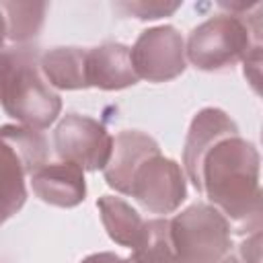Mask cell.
I'll use <instances>...</instances> for the list:
<instances>
[{
	"instance_id": "1",
	"label": "cell",
	"mask_w": 263,
	"mask_h": 263,
	"mask_svg": "<svg viewBox=\"0 0 263 263\" xmlns=\"http://www.w3.org/2000/svg\"><path fill=\"white\" fill-rule=\"evenodd\" d=\"M259 168V150L240 134L222 138L199 164L195 191L203 193L238 234L261 232Z\"/></svg>"
},
{
	"instance_id": "2",
	"label": "cell",
	"mask_w": 263,
	"mask_h": 263,
	"mask_svg": "<svg viewBox=\"0 0 263 263\" xmlns=\"http://www.w3.org/2000/svg\"><path fill=\"white\" fill-rule=\"evenodd\" d=\"M0 105L18 125L37 132L47 129L58 119L62 99L41 76L39 58L33 45L21 47L16 64L0 86Z\"/></svg>"
},
{
	"instance_id": "3",
	"label": "cell",
	"mask_w": 263,
	"mask_h": 263,
	"mask_svg": "<svg viewBox=\"0 0 263 263\" xmlns=\"http://www.w3.org/2000/svg\"><path fill=\"white\" fill-rule=\"evenodd\" d=\"M261 25H253L240 14H218L197 25L185 43V58L203 72L228 70L257 45H261Z\"/></svg>"
},
{
	"instance_id": "4",
	"label": "cell",
	"mask_w": 263,
	"mask_h": 263,
	"mask_svg": "<svg viewBox=\"0 0 263 263\" xmlns=\"http://www.w3.org/2000/svg\"><path fill=\"white\" fill-rule=\"evenodd\" d=\"M47 142L41 132L0 125V226L27 201V179L47 162Z\"/></svg>"
},
{
	"instance_id": "5",
	"label": "cell",
	"mask_w": 263,
	"mask_h": 263,
	"mask_svg": "<svg viewBox=\"0 0 263 263\" xmlns=\"http://www.w3.org/2000/svg\"><path fill=\"white\" fill-rule=\"evenodd\" d=\"M168 224L179 263H216L232 253L230 224L210 203H193Z\"/></svg>"
},
{
	"instance_id": "6",
	"label": "cell",
	"mask_w": 263,
	"mask_h": 263,
	"mask_svg": "<svg viewBox=\"0 0 263 263\" xmlns=\"http://www.w3.org/2000/svg\"><path fill=\"white\" fill-rule=\"evenodd\" d=\"M53 148L64 162L82 171H103L111 156L113 136L97 119L68 113L53 129Z\"/></svg>"
},
{
	"instance_id": "7",
	"label": "cell",
	"mask_w": 263,
	"mask_h": 263,
	"mask_svg": "<svg viewBox=\"0 0 263 263\" xmlns=\"http://www.w3.org/2000/svg\"><path fill=\"white\" fill-rule=\"evenodd\" d=\"M129 197L150 214L166 216L177 212L187 197V177L183 166L162 154L150 156L136 171L129 185Z\"/></svg>"
},
{
	"instance_id": "8",
	"label": "cell",
	"mask_w": 263,
	"mask_h": 263,
	"mask_svg": "<svg viewBox=\"0 0 263 263\" xmlns=\"http://www.w3.org/2000/svg\"><path fill=\"white\" fill-rule=\"evenodd\" d=\"M132 64L140 80L168 82L187 68L185 39L173 25L146 29L129 47Z\"/></svg>"
},
{
	"instance_id": "9",
	"label": "cell",
	"mask_w": 263,
	"mask_h": 263,
	"mask_svg": "<svg viewBox=\"0 0 263 263\" xmlns=\"http://www.w3.org/2000/svg\"><path fill=\"white\" fill-rule=\"evenodd\" d=\"M234 134H238V125L222 109L205 107L195 113L183 146V171L187 181H191L195 189L199 179V164L208 154V150L214 148L222 138Z\"/></svg>"
},
{
	"instance_id": "10",
	"label": "cell",
	"mask_w": 263,
	"mask_h": 263,
	"mask_svg": "<svg viewBox=\"0 0 263 263\" xmlns=\"http://www.w3.org/2000/svg\"><path fill=\"white\" fill-rule=\"evenodd\" d=\"M154 154H160L158 142L138 129H123L113 136V148L107 166L103 168L105 181L117 193L129 195V185L136 171Z\"/></svg>"
},
{
	"instance_id": "11",
	"label": "cell",
	"mask_w": 263,
	"mask_h": 263,
	"mask_svg": "<svg viewBox=\"0 0 263 263\" xmlns=\"http://www.w3.org/2000/svg\"><path fill=\"white\" fill-rule=\"evenodd\" d=\"M33 193L55 208H76L86 197L84 171L72 162H45L29 177Z\"/></svg>"
},
{
	"instance_id": "12",
	"label": "cell",
	"mask_w": 263,
	"mask_h": 263,
	"mask_svg": "<svg viewBox=\"0 0 263 263\" xmlns=\"http://www.w3.org/2000/svg\"><path fill=\"white\" fill-rule=\"evenodd\" d=\"M88 88L121 90L138 84V74L132 64L129 47L123 43H103L86 49Z\"/></svg>"
},
{
	"instance_id": "13",
	"label": "cell",
	"mask_w": 263,
	"mask_h": 263,
	"mask_svg": "<svg viewBox=\"0 0 263 263\" xmlns=\"http://www.w3.org/2000/svg\"><path fill=\"white\" fill-rule=\"evenodd\" d=\"M39 70L45 82L58 90L88 88L86 49L82 47H53L39 58Z\"/></svg>"
},
{
	"instance_id": "14",
	"label": "cell",
	"mask_w": 263,
	"mask_h": 263,
	"mask_svg": "<svg viewBox=\"0 0 263 263\" xmlns=\"http://www.w3.org/2000/svg\"><path fill=\"white\" fill-rule=\"evenodd\" d=\"M97 208L101 214V222L109 234V238L121 247L132 249L144 228V220L136 208H132L125 199L115 195H103L97 199Z\"/></svg>"
},
{
	"instance_id": "15",
	"label": "cell",
	"mask_w": 263,
	"mask_h": 263,
	"mask_svg": "<svg viewBox=\"0 0 263 263\" xmlns=\"http://www.w3.org/2000/svg\"><path fill=\"white\" fill-rule=\"evenodd\" d=\"M127 263H179L168 218H154L144 222V228L132 247Z\"/></svg>"
},
{
	"instance_id": "16",
	"label": "cell",
	"mask_w": 263,
	"mask_h": 263,
	"mask_svg": "<svg viewBox=\"0 0 263 263\" xmlns=\"http://www.w3.org/2000/svg\"><path fill=\"white\" fill-rule=\"evenodd\" d=\"M0 10L6 21V39L12 45H31L39 35L47 4L45 2H0Z\"/></svg>"
},
{
	"instance_id": "17",
	"label": "cell",
	"mask_w": 263,
	"mask_h": 263,
	"mask_svg": "<svg viewBox=\"0 0 263 263\" xmlns=\"http://www.w3.org/2000/svg\"><path fill=\"white\" fill-rule=\"evenodd\" d=\"M179 6H181V2H146V0L115 4L117 10H121L123 14H132L140 21H154L160 16H171Z\"/></svg>"
},
{
	"instance_id": "18",
	"label": "cell",
	"mask_w": 263,
	"mask_h": 263,
	"mask_svg": "<svg viewBox=\"0 0 263 263\" xmlns=\"http://www.w3.org/2000/svg\"><path fill=\"white\" fill-rule=\"evenodd\" d=\"M242 64H245V76L249 78V82L253 84V88L259 92V64H261V45L253 47L245 58H242Z\"/></svg>"
},
{
	"instance_id": "19",
	"label": "cell",
	"mask_w": 263,
	"mask_h": 263,
	"mask_svg": "<svg viewBox=\"0 0 263 263\" xmlns=\"http://www.w3.org/2000/svg\"><path fill=\"white\" fill-rule=\"evenodd\" d=\"M261 232L251 234L242 245H240V257L245 263H261Z\"/></svg>"
},
{
	"instance_id": "20",
	"label": "cell",
	"mask_w": 263,
	"mask_h": 263,
	"mask_svg": "<svg viewBox=\"0 0 263 263\" xmlns=\"http://www.w3.org/2000/svg\"><path fill=\"white\" fill-rule=\"evenodd\" d=\"M80 263H127V259H123V257H119L115 253L105 251V253H92V255L84 257Z\"/></svg>"
},
{
	"instance_id": "21",
	"label": "cell",
	"mask_w": 263,
	"mask_h": 263,
	"mask_svg": "<svg viewBox=\"0 0 263 263\" xmlns=\"http://www.w3.org/2000/svg\"><path fill=\"white\" fill-rule=\"evenodd\" d=\"M6 21H4V14H2V10H0V51L6 47Z\"/></svg>"
},
{
	"instance_id": "22",
	"label": "cell",
	"mask_w": 263,
	"mask_h": 263,
	"mask_svg": "<svg viewBox=\"0 0 263 263\" xmlns=\"http://www.w3.org/2000/svg\"><path fill=\"white\" fill-rule=\"evenodd\" d=\"M216 263H240V261H238V259H236V257L230 253V255H226L224 259H220V261H216Z\"/></svg>"
}]
</instances>
